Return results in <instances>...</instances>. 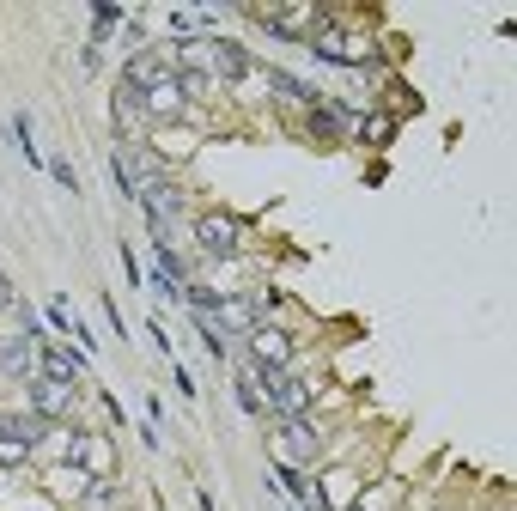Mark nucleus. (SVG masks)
<instances>
[{
	"label": "nucleus",
	"mask_w": 517,
	"mask_h": 511,
	"mask_svg": "<svg viewBox=\"0 0 517 511\" xmlns=\"http://www.w3.org/2000/svg\"><path fill=\"white\" fill-rule=\"evenodd\" d=\"M19 299H13V286H7V274H0V311H13Z\"/></svg>",
	"instance_id": "obj_21"
},
{
	"label": "nucleus",
	"mask_w": 517,
	"mask_h": 511,
	"mask_svg": "<svg viewBox=\"0 0 517 511\" xmlns=\"http://www.w3.org/2000/svg\"><path fill=\"white\" fill-rule=\"evenodd\" d=\"M280 487H286L292 499H299V505L311 499V481H305V469H299V463H286V457H280Z\"/></svg>",
	"instance_id": "obj_13"
},
{
	"label": "nucleus",
	"mask_w": 517,
	"mask_h": 511,
	"mask_svg": "<svg viewBox=\"0 0 517 511\" xmlns=\"http://www.w3.org/2000/svg\"><path fill=\"white\" fill-rule=\"evenodd\" d=\"M49 177H55V183H61V189H80V177H73V171H67V165H61V159H55V165H49Z\"/></svg>",
	"instance_id": "obj_20"
},
{
	"label": "nucleus",
	"mask_w": 517,
	"mask_h": 511,
	"mask_svg": "<svg viewBox=\"0 0 517 511\" xmlns=\"http://www.w3.org/2000/svg\"><path fill=\"white\" fill-rule=\"evenodd\" d=\"M207 80H250V55L232 37H207Z\"/></svg>",
	"instance_id": "obj_6"
},
{
	"label": "nucleus",
	"mask_w": 517,
	"mask_h": 511,
	"mask_svg": "<svg viewBox=\"0 0 517 511\" xmlns=\"http://www.w3.org/2000/svg\"><path fill=\"white\" fill-rule=\"evenodd\" d=\"M305 43H311V49H317L323 61H359V67H378V55H372V43H365L359 31H347L341 19H329V13L317 19V31H311Z\"/></svg>",
	"instance_id": "obj_1"
},
{
	"label": "nucleus",
	"mask_w": 517,
	"mask_h": 511,
	"mask_svg": "<svg viewBox=\"0 0 517 511\" xmlns=\"http://www.w3.org/2000/svg\"><path fill=\"white\" fill-rule=\"evenodd\" d=\"M347 511H365V505H347Z\"/></svg>",
	"instance_id": "obj_22"
},
{
	"label": "nucleus",
	"mask_w": 517,
	"mask_h": 511,
	"mask_svg": "<svg viewBox=\"0 0 517 511\" xmlns=\"http://www.w3.org/2000/svg\"><path fill=\"white\" fill-rule=\"evenodd\" d=\"M268 80H274V92H280V98H299V104H311V86H305V80H292V73H268Z\"/></svg>",
	"instance_id": "obj_17"
},
{
	"label": "nucleus",
	"mask_w": 517,
	"mask_h": 511,
	"mask_svg": "<svg viewBox=\"0 0 517 511\" xmlns=\"http://www.w3.org/2000/svg\"><path fill=\"white\" fill-rule=\"evenodd\" d=\"M238 408H244L250 420H262V414H268V402H262V396L250 390V378H238Z\"/></svg>",
	"instance_id": "obj_18"
},
{
	"label": "nucleus",
	"mask_w": 517,
	"mask_h": 511,
	"mask_svg": "<svg viewBox=\"0 0 517 511\" xmlns=\"http://www.w3.org/2000/svg\"><path fill=\"white\" fill-rule=\"evenodd\" d=\"M250 359H256V372H286L292 365V335L280 323H256L250 329Z\"/></svg>",
	"instance_id": "obj_5"
},
{
	"label": "nucleus",
	"mask_w": 517,
	"mask_h": 511,
	"mask_svg": "<svg viewBox=\"0 0 517 511\" xmlns=\"http://www.w3.org/2000/svg\"><path fill=\"white\" fill-rule=\"evenodd\" d=\"M353 493H359V481H353L347 469H323V487H317V505H323V511H347Z\"/></svg>",
	"instance_id": "obj_8"
},
{
	"label": "nucleus",
	"mask_w": 517,
	"mask_h": 511,
	"mask_svg": "<svg viewBox=\"0 0 517 511\" xmlns=\"http://www.w3.org/2000/svg\"><path fill=\"white\" fill-rule=\"evenodd\" d=\"M189 232H195V250L201 256H232L238 238H244V219L238 213H201Z\"/></svg>",
	"instance_id": "obj_2"
},
{
	"label": "nucleus",
	"mask_w": 517,
	"mask_h": 511,
	"mask_svg": "<svg viewBox=\"0 0 517 511\" xmlns=\"http://www.w3.org/2000/svg\"><path fill=\"white\" fill-rule=\"evenodd\" d=\"M116 25H122V7H92V49H98Z\"/></svg>",
	"instance_id": "obj_15"
},
{
	"label": "nucleus",
	"mask_w": 517,
	"mask_h": 511,
	"mask_svg": "<svg viewBox=\"0 0 517 511\" xmlns=\"http://www.w3.org/2000/svg\"><path fill=\"white\" fill-rule=\"evenodd\" d=\"M353 128H359V134H365V140H372V146H384V140H390V134H396V122H390V116H359V122H353Z\"/></svg>",
	"instance_id": "obj_16"
},
{
	"label": "nucleus",
	"mask_w": 517,
	"mask_h": 511,
	"mask_svg": "<svg viewBox=\"0 0 517 511\" xmlns=\"http://www.w3.org/2000/svg\"><path fill=\"white\" fill-rule=\"evenodd\" d=\"M317 19H323V7H256V25H268L280 43H305L317 31Z\"/></svg>",
	"instance_id": "obj_3"
},
{
	"label": "nucleus",
	"mask_w": 517,
	"mask_h": 511,
	"mask_svg": "<svg viewBox=\"0 0 517 511\" xmlns=\"http://www.w3.org/2000/svg\"><path fill=\"white\" fill-rule=\"evenodd\" d=\"M0 372H7V378H37V353H31V341H25V335L0 347Z\"/></svg>",
	"instance_id": "obj_10"
},
{
	"label": "nucleus",
	"mask_w": 517,
	"mask_h": 511,
	"mask_svg": "<svg viewBox=\"0 0 517 511\" xmlns=\"http://www.w3.org/2000/svg\"><path fill=\"white\" fill-rule=\"evenodd\" d=\"M207 323H219V329H232V335L250 341V329H256V305H250V299H219Z\"/></svg>",
	"instance_id": "obj_9"
},
{
	"label": "nucleus",
	"mask_w": 517,
	"mask_h": 511,
	"mask_svg": "<svg viewBox=\"0 0 517 511\" xmlns=\"http://www.w3.org/2000/svg\"><path fill=\"white\" fill-rule=\"evenodd\" d=\"M37 445H25V438H0V469H25Z\"/></svg>",
	"instance_id": "obj_14"
},
{
	"label": "nucleus",
	"mask_w": 517,
	"mask_h": 511,
	"mask_svg": "<svg viewBox=\"0 0 517 511\" xmlns=\"http://www.w3.org/2000/svg\"><path fill=\"white\" fill-rule=\"evenodd\" d=\"M80 372H86V353H67V347H55V341L37 353V378H49V384H73Z\"/></svg>",
	"instance_id": "obj_7"
},
{
	"label": "nucleus",
	"mask_w": 517,
	"mask_h": 511,
	"mask_svg": "<svg viewBox=\"0 0 517 511\" xmlns=\"http://www.w3.org/2000/svg\"><path fill=\"white\" fill-rule=\"evenodd\" d=\"M13 140H19V153L37 165V140H31V116H13Z\"/></svg>",
	"instance_id": "obj_19"
},
{
	"label": "nucleus",
	"mask_w": 517,
	"mask_h": 511,
	"mask_svg": "<svg viewBox=\"0 0 517 511\" xmlns=\"http://www.w3.org/2000/svg\"><path fill=\"white\" fill-rule=\"evenodd\" d=\"M256 378H262V390L274 396V414H280V420H305L311 390H305V378H292V365H286V372H256Z\"/></svg>",
	"instance_id": "obj_4"
},
{
	"label": "nucleus",
	"mask_w": 517,
	"mask_h": 511,
	"mask_svg": "<svg viewBox=\"0 0 517 511\" xmlns=\"http://www.w3.org/2000/svg\"><path fill=\"white\" fill-rule=\"evenodd\" d=\"M292 451H299V457L317 451V432H311L305 420H286V426H280V457H292Z\"/></svg>",
	"instance_id": "obj_11"
},
{
	"label": "nucleus",
	"mask_w": 517,
	"mask_h": 511,
	"mask_svg": "<svg viewBox=\"0 0 517 511\" xmlns=\"http://www.w3.org/2000/svg\"><path fill=\"white\" fill-rule=\"evenodd\" d=\"M31 402H37V414H43V420H49V414H67V384H49V378H37Z\"/></svg>",
	"instance_id": "obj_12"
}]
</instances>
